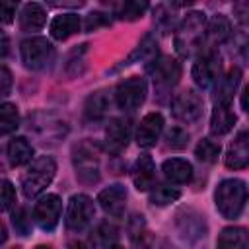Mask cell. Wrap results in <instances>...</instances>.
<instances>
[{
    "mask_svg": "<svg viewBox=\"0 0 249 249\" xmlns=\"http://www.w3.org/2000/svg\"><path fill=\"white\" fill-rule=\"evenodd\" d=\"M14 204H16V189L12 181L0 179V212L10 210Z\"/></svg>",
    "mask_w": 249,
    "mask_h": 249,
    "instance_id": "cell-35",
    "label": "cell"
},
{
    "mask_svg": "<svg viewBox=\"0 0 249 249\" xmlns=\"http://www.w3.org/2000/svg\"><path fill=\"white\" fill-rule=\"evenodd\" d=\"M12 224H14V230L16 233L19 235H29L31 233V228H33V220H31V214L25 206H19L14 210L12 214Z\"/></svg>",
    "mask_w": 249,
    "mask_h": 249,
    "instance_id": "cell-32",
    "label": "cell"
},
{
    "mask_svg": "<svg viewBox=\"0 0 249 249\" xmlns=\"http://www.w3.org/2000/svg\"><path fill=\"white\" fill-rule=\"evenodd\" d=\"M35 249H53V247H49V245H37Z\"/></svg>",
    "mask_w": 249,
    "mask_h": 249,
    "instance_id": "cell-44",
    "label": "cell"
},
{
    "mask_svg": "<svg viewBox=\"0 0 249 249\" xmlns=\"http://www.w3.org/2000/svg\"><path fill=\"white\" fill-rule=\"evenodd\" d=\"M161 171L165 175V179H169L171 183H177V185H183V183H189L191 177H193V165L183 160V158H169L163 161L161 165Z\"/></svg>",
    "mask_w": 249,
    "mask_h": 249,
    "instance_id": "cell-22",
    "label": "cell"
},
{
    "mask_svg": "<svg viewBox=\"0 0 249 249\" xmlns=\"http://www.w3.org/2000/svg\"><path fill=\"white\" fill-rule=\"evenodd\" d=\"M60 214H62V200L58 198V195H51V193L41 196L33 208V220L43 231H53L60 220Z\"/></svg>",
    "mask_w": 249,
    "mask_h": 249,
    "instance_id": "cell-11",
    "label": "cell"
},
{
    "mask_svg": "<svg viewBox=\"0 0 249 249\" xmlns=\"http://www.w3.org/2000/svg\"><path fill=\"white\" fill-rule=\"evenodd\" d=\"M109 107H111L109 91H105V89H97V91H93V93L86 99L84 111H86V117H88V119L97 121V119H101V117L107 115Z\"/></svg>",
    "mask_w": 249,
    "mask_h": 249,
    "instance_id": "cell-27",
    "label": "cell"
},
{
    "mask_svg": "<svg viewBox=\"0 0 249 249\" xmlns=\"http://www.w3.org/2000/svg\"><path fill=\"white\" fill-rule=\"evenodd\" d=\"M105 249H123V247H121V245H115V243H113V245H109V247H105Z\"/></svg>",
    "mask_w": 249,
    "mask_h": 249,
    "instance_id": "cell-43",
    "label": "cell"
},
{
    "mask_svg": "<svg viewBox=\"0 0 249 249\" xmlns=\"http://www.w3.org/2000/svg\"><path fill=\"white\" fill-rule=\"evenodd\" d=\"M195 156H196L200 161H204V163L216 161L218 156H220V142H216V140H212V138H202V140L196 144V148H195Z\"/></svg>",
    "mask_w": 249,
    "mask_h": 249,
    "instance_id": "cell-31",
    "label": "cell"
},
{
    "mask_svg": "<svg viewBox=\"0 0 249 249\" xmlns=\"http://www.w3.org/2000/svg\"><path fill=\"white\" fill-rule=\"evenodd\" d=\"M16 8H18L16 2L0 0V23H12L16 16Z\"/></svg>",
    "mask_w": 249,
    "mask_h": 249,
    "instance_id": "cell-37",
    "label": "cell"
},
{
    "mask_svg": "<svg viewBox=\"0 0 249 249\" xmlns=\"http://www.w3.org/2000/svg\"><path fill=\"white\" fill-rule=\"evenodd\" d=\"M130 138V124L124 119H111L105 126V148L109 154H121Z\"/></svg>",
    "mask_w": 249,
    "mask_h": 249,
    "instance_id": "cell-15",
    "label": "cell"
},
{
    "mask_svg": "<svg viewBox=\"0 0 249 249\" xmlns=\"http://www.w3.org/2000/svg\"><path fill=\"white\" fill-rule=\"evenodd\" d=\"M148 10V2H138V0H128V2H121L115 6V16L119 19H126V21H134L138 18H142V14Z\"/></svg>",
    "mask_w": 249,
    "mask_h": 249,
    "instance_id": "cell-29",
    "label": "cell"
},
{
    "mask_svg": "<svg viewBox=\"0 0 249 249\" xmlns=\"http://www.w3.org/2000/svg\"><path fill=\"white\" fill-rule=\"evenodd\" d=\"M95 216V204L88 195H72L66 206V228L70 231H84Z\"/></svg>",
    "mask_w": 249,
    "mask_h": 249,
    "instance_id": "cell-7",
    "label": "cell"
},
{
    "mask_svg": "<svg viewBox=\"0 0 249 249\" xmlns=\"http://www.w3.org/2000/svg\"><path fill=\"white\" fill-rule=\"evenodd\" d=\"M179 196H181V191L177 187H171V185H158V187L150 189V202L156 204V206L171 204Z\"/></svg>",
    "mask_w": 249,
    "mask_h": 249,
    "instance_id": "cell-30",
    "label": "cell"
},
{
    "mask_svg": "<svg viewBox=\"0 0 249 249\" xmlns=\"http://www.w3.org/2000/svg\"><path fill=\"white\" fill-rule=\"evenodd\" d=\"M241 82V70L239 68H230L224 76H220L214 84V105H230L235 91H237V86Z\"/></svg>",
    "mask_w": 249,
    "mask_h": 249,
    "instance_id": "cell-17",
    "label": "cell"
},
{
    "mask_svg": "<svg viewBox=\"0 0 249 249\" xmlns=\"http://www.w3.org/2000/svg\"><path fill=\"white\" fill-rule=\"evenodd\" d=\"M19 126L18 107L12 103H0V136L12 134Z\"/></svg>",
    "mask_w": 249,
    "mask_h": 249,
    "instance_id": "cell-28",
    "label": "cell"
},
{
    "mask_svg": "<svg viewBox=\"0 0 249 249\" xmlns=\"http://www.w3.org/2000/svg\"><path fill=\"white\" fill-rule=\"evenodd\" d=\"M154 177H156V165L154 160L148 154H142L136 158L132 165V183L138 191H150L154 187Z\"/></svg>",
    "mask_w": 249,
    "mask_h": 249,
    "instance_id": "cell-19",
    "label": "cell"
},
{
    "mask_svg": "<svg viewBox=\"0 0 249 249\" xmlns=\"http://www.w3.org/2000/svg\"><path fill=\"white\" fill-rule=\"evenodd\" d=\"M115 239H117V228L111 226V224H107V222L101 224V226L93 231V235H91V241H93L95 245H101L103 249L109 247V245H113Z\"/></svg>",
    "mask_w": 249,
    "mask_h": 249,
    "instance_id": "cell-33",
    "label": "cell"
},
{
    "mask_svg": "<svg viewBox=\"0 0 249 249\" xmlns=\"http://www.w3.org/2000/svg\"><path fill=\"white\" fill-rule=\"evenodd\" d=\"M12 249H19V247H12Z\"/></svg>",
    "mask_w": 249,
    "mask_h": 249,
    "instance_id": "cell-45",
    "label": "cell"
},
{
    "mask_svg": "<svg viewBox=\"0 0 249 249\" xmlns=\"http://www.w3.org/2000/svg\"><path fill=\"white\" fill-rule=\"evenodd\" d=\"M158 58V39H156V35L154 33H148L140 43H138V47L134 49V53L126 58V60H123V64L121 66H128V64H132V62H154Z\"/></svg>",
    "mask_w": 249,
    "mask_h": 249,
    "instance_id": "cell-23",
    "label": "cell"
},
{
    "mask_svg": "<svg viewBox=\"0 0 249 249\" xmlns=\"http://www.w3.org/2000/svg\"><path fill=\"white\" fill-rule=\"evenodd\" d=\"M68 249H88V247H86L82 241H72V243L68 245Z\"/></svg>",
    "mask_w": 249,
    "mask_h": 249,
    "instance_id": "cell-41",
    "label": "cell"
},
{
    "mask_svg": "<svg viewBox=\"0 0 249 249\" xmlns=\"http://www.w3.org/2000/svg\"><path fill=\"white\" fill-rule=\"evenodd\" d=\"M54 173H56V163L51 156L35 158L21 177V191L25 198H35L37 195H41L53 183Z\"/></svg>",
    "mask_w": 249,
    "mask_h": 249,
    "instance_id": "cell-3",
    "label": "cell"
},
{
    "mask_svg": "<svg viewBox=\"0 0 249 249\" xmlns=\"http://www.w3.org/2000/svg\"><path fill=\"white\" fill-rule=\"evenodd\" d=\"M8 47H10V41H8V35L0 29V56H4L8 53Z\"/></svg>",
    "mask_w": 249,
    "mask_h": 249,
    "instance_id": "cell-39",
    "label": "cell"
},
{
    "mask_svg": "<svg viewBox=\"0 0 249 249\" xmlns=\"http://www.w3.org/2000/svg\"><path fill=\"white\" fill-rule=\"evenodd\" d=\"M148 93V84L144 78L140 76H130L126 80H123L117 89H115V101L119 105V109L123 111H134L138 109Z\"/></svg>",
    "mask_w": 249,
    "mask_h": 249,
    "instance_id": "cell-9",
    "label": "cell"
},
{
    "mask_svg": "<svg viewBox=\"0 0 249 249\" xmlns=\"http://www.w3.org/2000/svg\"><path fill=\"white\" fill-rule=\"evenodd\" d=\"M165 142H167V146L173 148V150H183V148H187V144H189V132H187L185 128H181V126H173V128L167 130Z\"/></svg>",
    "mask_w": 249,
    "mask_h": 249,
    "instance_id": "cell-34",
    "label": "cell"
},
{
    "mask_svg": "<svg viewBox=\"0 0 249 249\" xmlns=\"http://www.w3.org/2000/svg\"><path fill=\"white\" fill-rule=\"evenodd\" d=\"M177 231L187 243H196L206 237V222L204 216L196 210H183L177 214Z\"/></svg>",
    "mask_w": 249,
    "mask_h": 249,
    "instance_id": "cell-12",
    "label": "cell"
},
{
    "mask_svg": "<svg viewBox=\"0 0 249 249\" xmlns=\"http://www.w3.org/2000/svg\"><path fill=\"white\" fill-rule=\"evenodd\" d=\"M216 249H249L247 241V230L239 226L224 228L222 233L218 235Z\"/></svg>",
    "mask_w": 249,
    "mask_h": 249,
    "instance_id": "cell-25",
    "label": "cell"
},
{
    "mask_svg": "<svg viewBox=\"0 0 249 249\" xmlns=\"http://www.w3.org/2000/svg\"><path fill=\"white\" fill-rule=\"evenodd\" d=\"M97 202L111 218H121L126 208V189L123 185H109L97 195Z\"/></svg>",
    "mask_w": 249,
    "mask_h": 249,
    "instance_id": "cell-14",
    "label": "cell"
},
{
    "mask_svg": "<svg viewBox=\"0 0 249 249\" xmlns=\"http://www.w3.org/2000/svg\"><path fill=\"white\" fill-rule=\"evenodd\" d=\"M163 130V117L160 113H148L142 117L138 128H136V144L140 148H152L156 146L160 134Z\"/></svg>",
    "mask_w": 249,
    "mask_h": 249,
    "instance_id": "cell-16",
    "label": "cell"
},
{
    "mask_svg": "<svg viewBox=\"0 0 249 249\" xmlns=\"http://www.w3.org/2000/svg\"><path fill=\"white\" fill-rule=\"evenodd\" d=\"M47 21V12L41 4L37 2H29L21 8L19 12V27L21 31H27V33H33V31H39Z\"/></svg>",
    "mask_w": 249,
    "mask_h": 249,
    "instance_id": "cell-21",
    "label": "cell"
},
{
    "mask_svg": "<svg viewBox=\"0 0 249 249\" xmlns=\"http://www.w3.org/2000/svg\"><path fill=\"white\" fill-rule=\"evenodd\" d=\"M33 158V146L27 142V138L23 136H16L10 140L8 144V160L14 167H21L25 163H29Z\"/></svg>",
    "mask_w": 249,
    "mask_h": 249,
    "instance_id": "cell-26",
    "label": "cell"
},
{
    "mask_svg": "<svg viewBox=\"0 0 249 249\" xmlns=\"http://www.w3.org/2000/svg\"><path fill=\"white\" fill-rule=\"evenodd\" d=\"M152 249H175V247H173V245H169L167 241H161L158 247H152Z\"/></svg>",
    "mask_w": 249,
    "mask_h": 249,
    "instance_id": "cell-42",
    "label": "cell"
},
{
    "mask_svg": "<svg viewBox=\"0 0 249 249\" xmlns=\"http://www.w3.org/2000/svg\"><path fill=\"white\" fill-rule=\"evenodd\" d=\"M235 124V113L230 109V105H214L212 117H210V132L216 136L228 134Z\"/></svg>",
    "mask_w": 249,
    "mask_h": 249,
    "instance_id": "cell-24",
    "label": "cell"
},
{
    "mask_svg": "<svg viewBox=\"0 0 249 249\" xmlns=\"http://www.w3.org/2000/svg\"><path fill=\"white\" fill-rule=\"evenodd\" d=\"M105 23H109V19H107L101 12H91V14L88 16V19H86V29H88V31H93V29H97L99 25H105Z\"/></svg>",
    "mask_w": 249,
    "mask_h": 249,
    "instance_id": "cell-38",
    "label": "cell"
},
{
    "mask_svg": "<svg viewBox=\"0 0 249 249\" xmlns=\"http://www.w3.org/2000/svg\"><path fill=\"white\" fill-rule=\"evenodd\" d=\"M12 86H14V78H12V72L0 64V99L10 95L12 93Z\"/></svg>",
    "mask_w": 249,
    "mask_h": 249,
    "instance_id": "cell-36",
    "label": "cell"
},
{
    "mask_svg": "<svg viewBox=\"0 0 249 249\" xmlns=\"http://www.w3.org/2000/svg\"><path fill=\"white\" fill-rule=\"evenodd\" d=\"M206 25L204 12H189L175 29V51L181 56H191L200 47V39Z\"/></svg>",
    "mask_w": 249,
    "mask_h": 249,
    "instance_id": "cell-2",
    "label": "cell"
},
{
    "mask_svg": "<svg viewBox=\"0 0 249 249\" xmlns=\"http://www.w3.org/2000/svg\"><path fill=\"white\" fill-rule=\"evenodd\" d=\"M193 80L198 88L206 89L216 84V80L222 76V58L218 51H200L193 64Z\"/></svg>",
    "mask_w": 249,
    "mask_h": 249,
    "instance_id": "cell-8",
    "label": "cell"
},
{
    "mask_svg": "<svg viewBox=\"0 0 249 249\" xmlns=\"http://www.w3.org/2000/svg\"><path fill=\"white\" fill-rule=\"evenodd\" d=\"M214 202L218 212L228 218V220H235L239 218V214L245 208L247 202V187L245 181L241 179H224L218 183L216 193H214Z\"/></svg>",
    "mask_w": 249,
    "mask_h": 249,
    "instance_id": "cell-1",
    "label": "cell"
},
{
    "mask_svg": "<svg viewBox=\"0 0 249 249\" xmlns=\"http://www.w3.org/2000/svg\"><path fill=\"white\" fill-rule=\"evenodd\" d=\"M6 237H8V231H6V226L0 222V245L6 241Z\"/></svg>",
    "mask_w": 249,
    "mask_h": 249,
    "instance_id": "cell-40",
    "label": "cell"
},
{
    "mask_svg": "<svg viewBox=\"0 0 249 249\" xmlns=\"http://www.w3.org/2000/svg\"><path fill=\"white\" fill-rule=\"evenodd\" d=\"M226 167L230 169H243L249 163V134L247 130H241L233 142L230 144L226 152Z\"/></svg>",
    "mask_w": 249,
    "mask_h": 249,
    "instance_id": "cell-18",
    "label": "cell"
},
{
    "mask_svg": "<svg viewBox=\"0 0 249 249\" xmlns=\"http://www.w3.org/2000/svg\"><path fill=\"white\" fill-rule=\"evenodd\" d=\"M21 62L29 70H43L54 60V47L47 37H29L19 47Z\"/></svg>",
    "mask_w": 249,
    "mask_h": 249,
    "instance_id": "cell-5",
    "label": "cell"
},
{
    "mask_svg": "<svg viewBox=\"0 0 249 249\" xmlns=\"http://www.w3.org/2000/svg\"><path fill=\"white\" fill-rule=\"evenodd\" d=\"M154 88L160 97H165L181 78V64L171 56H158L150 66Z\"/></svg>",
    "mask_w": 249,
    "mask_h": 249,
    "instance_id": "cell-6",
    "label": "cell"
},
{
    "mask_svg": "<svg viewBox=\"0 0 249 249\" xmlns=\"http://www.w3.org/2000/svg\"><path fill=\"white\" fill-rule=\"evenodd\" d=\"M202 97L195 91V89H185L181 93H177L171 101V111L173 117L181 123H196L202 117Z\"/></svg>",
    "mask_w": 249,
    "mask_h": 249,
    "instance_id": "cell-10",
    "label": "cell"
},
{
    "mask_svg": "<svg viewBox=\"0 0 249 249\" xmlns=\"http://www.w3.org/2000/svg\"><path fill=\"white\" fill-rule=\"evenodd\" d=\"M82 27V19L78 14H60L51 21V37L56 41H64L78 33Z\"/></svg>",
    "mask_w": 249,
    "mask_h": 249,
    "instance_id": "cell-20",
    "label": "cell"
},
{
    "mask_svg": "<svg viewBox=\"0 0 249 249\" xmlns=\"http://www.w3.org/2000/svg\"><path fill=\"white\" fill-rule=\"evenodd\" d=\"M72 163L76 169V177L84 185H93L101 177L99 167V148L88 140L80 142L72 150Z\"/></svg>",
    "mask_w": 249,
    "mask_h": 249,
    "instance_id": "cell-4",
    "label": "cell"
},
{
    "mask_svg": "<svg viewBox=\"0 0 249 249\" xmlns=\"http://www.w3.org/2000/svg\"><path fill=\"white\" fill-rule=\"evenodd\" d=\"M230 33H231L230 19L224 14H216L204 25V33H202V39H200L198 53L200 51H216V47L222 45L230 37Z\"/></svg>",
    "mask_w": 249,
    "mask_h": 249,
    "instance_id": "cell-13",
    "label": "cell"
}]
</instances>
